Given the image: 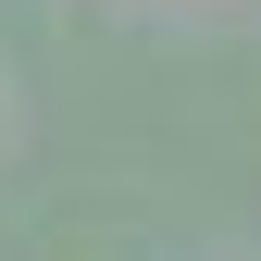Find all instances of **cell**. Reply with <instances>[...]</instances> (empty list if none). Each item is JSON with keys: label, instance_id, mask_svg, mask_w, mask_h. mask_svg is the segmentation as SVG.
I'll use <instances>...</instances> for the list:
<instances>
[]
</instances>
